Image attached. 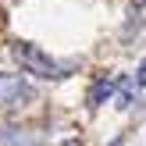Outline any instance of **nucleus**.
I'll return each mask as SVG.
<instances>
[{
	"label": "nucleus",
	"mask_w": 146,
	"mask_h": 146,
	"mask_svg": "<svg viewBox=\"0 0 146 146\" xmlns=\"http://www.w3.org/2000/svg\"><path fill=\"white\" fill-rule=\"evenodd\" d=\"M14 61L21 64L25 71H32V75L39 78H61V64L54 61V57H46L39 46H32V43H14Z\"/></svg>",
	"instance_id": "f257e3e1"
},
{
	"label": "nucleus",
	"mask_w": 146,
	"mask_h": 146,
	"mask_svg": "<svg viewBox=\"0 0 146 146\" xmlns=\"http://www.w3.org/2000/svg\"><path fill=\"white\" fill-rule=\"evenodd\" d=\"M29 96V86L18 75H0V104H18Z\"/></svg>",
	"instance_id": "f03ea898"
},
{
	"label": "nucleus",
	"mask_w": 146,
	"mask_h": 146,
	"mask_svg": "<svg viewBox=\"0 0 146 146\" xmlns=\"http://www.w3.org/2000/svg\"><path fill=\"white\" fill-rule=\"evenodd\" d=\"M32 143V135L29 132H21V128H0V146H29Z\"/></svg>",
	"instance_id": "7ed1b4c3"
},
{
	"label": "nucleus",
	"mask_w": 146,
	"mask_h": 146,
	"mask_svg": "<svg viewBox=\"0 0 146 146\" xmlns=\"http://www.w3.org/2000/svg\"><path fill=\"white\" fill-rule=\"evenodd\" d=\"M111 93H114V82H111V78H100V82L89 89V107H100Z\"/></svg>",
	"instance_id": "20e7f679"
},
{
	"label": "nucleus",
	"mask_w": 146,
	"mask_h": 146,
	"mask_svg": "<svg viewBox=\"0 0 146 146\" xmlns=\"http://www.w3.org/2000/svg\"><path fill=\"white\" fill-rule=\"evenodd\" d=\"M132 100H135V82L121 78L118 82V107H132Z\"/></svg>",
	"instance_id": "39448f33"
},
{
	"label": "nucleus",
	"mask_w": 146,
	"mask_h": 146,
	"mask_svg": "<svg viewBox=\"0 0 146 146\" xmlns=\"http://www.w3.org/2000/svg\"><path fill=\"white\" fill-rule=\"evenodd\" d=\"M135 82H139V86H146V61L139 64V75H135Z\"/></svg>",
	"instance_id": "423d86ee"
},
{
	"label": "nucleus",
	"mask_w": 146,
	"mask_h": 146,
	"mask_svg": "<svg viewBox=\"0 0 146 146\" xmlns=\"http://www.w3.org/2000/svg\"><path fill=\"white\" fill-rule=\"evenodd\" d=\"M64 146H82V143H75V139H71V143H64Z\"/></svg>",
	"instance_id": "0eeeda50"
},
{
	"label": "nucleus",
	"mask_w": 146,
	"mask_h": 146,
	"mask_svg": "<svg viewBox=\"0 0 146 146\" xmlns=\"http://www.w3.org/2000/svg\"><path fill=\"white\" fill-rule=\"evenodd\" d=\"M139 4H146V0H139Z\"/></svg>",
	"instance_id": "6e6552de"
}]
</instances>
